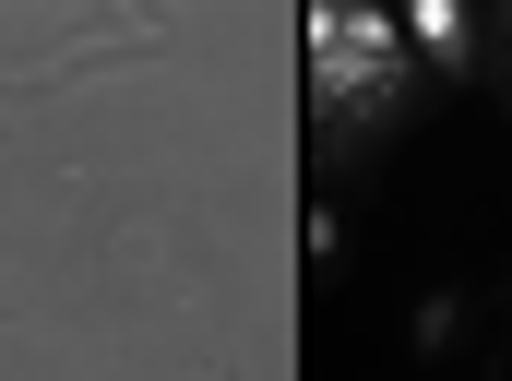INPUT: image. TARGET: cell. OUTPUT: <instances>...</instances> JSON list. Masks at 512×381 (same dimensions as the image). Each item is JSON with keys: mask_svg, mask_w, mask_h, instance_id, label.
I'll return each instance as SVG.
<instances>
[{"mask_svg": "<svg viewBox=\"0 0 512 381\" xmlns=\"http://www.w3.org/2000/svg\"><path fill=\"white\" fill-rule=\"evenodd\" d=\"M501 96H512V84H501Z\"/></svg>", "mask_w": 512, "mask_h": 381, "instance_id": "1", "label": "cell"}]
</instances>
